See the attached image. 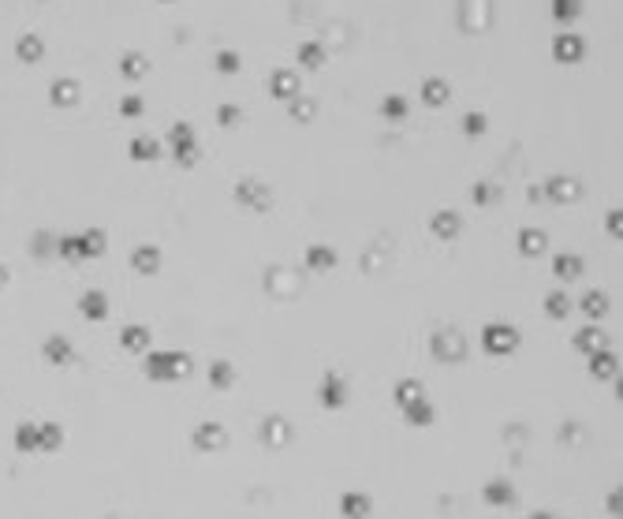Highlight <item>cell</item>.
Listing matches in <instances>:
<instances>
[{
	"instance_id": "obj_2",
	"label": "cell",
	"mask_w": 623,
	"mask_h": 519,
	"mask_svg": "<svg viewBox=\"0 0 623 519\" xmlns=\"http://www.w3.org/2000/svg\"><path fill=\"white\" fill-rule=\"evenodd\" d=\"M485 504H493V508H508V504H515V490H511L508 482H485Z\"/></svg>"
},
{
	"instance_id": "obj_1",
	"label": "cell",
	"mask_w": 623,
	"mask_h": 519,
	"mask_svg": "<svg viewBox=\"0 0 623 519\" xmlns=\"http://www.w3.org/2000/svg\"><path fill=\"white\" fill-rule=\"evenodd\" d=\"M340 512H344V519H369L374 501H369L366 493H344L340 497Z\"/></svg>"
},
{
	"instance_id": "obj_4",
	"label": "cell",
	"mask_w": 623,
	"mask_h": 519,
	"mask_svg": "<svg viewBox=\"0 0 623 519\" xmlns=\"http://www.w3.org/2000/svg\"><path fill=\"white\" fill-rule=\"evenodd\" d=\"M19 448H27V452L38 448V430H34V426H23V430H19Z\"/></svg>"
},
{
	"instance_id": "obj_6",
	"label": "cell",
	"mask_w": 623,
	"mask_h": 519,
	"mask_svg": "<svg viewBox=\"0 0 623 519\" xmlns=\"http://www.w3.org/2000/svg\"><path fill=\"white\" fill-rule=\"evenodd\" d=\"M534 519H552V516H549V512H538V516H534Z\"/></svg>"
},
{
	"instance_id": "obj_5",
	"label": "cell",
	"mask_w": 623,
	"mask_h": 519,
	"mask_svg": "<svg viewBox=\"0 0 623 519\" xmlns=\"http://www.w3.org/2000/svg\"><path fill=\"white\" fill-rule=\"evenodd\" d=\"M411 418H414V426H430L433 411H430V407H414V411H411Z\"/></svg>"
},
{
	"instance_id": "obj_3",
	"label": "cell",
	"mask_w": 623,
	"mask_h": 519,
	"mask_svg": "<svg viewBox=\"0 0 623 519\" xmlns=\"http://www.w3.org/2000/svg\"><path fill=\"white\" fill-rule=\"evenodd\" d=\"M194 445H198V448H221V445H224V430L202 426L198 434H194Z\"/></svg>"
}]
</instances>
